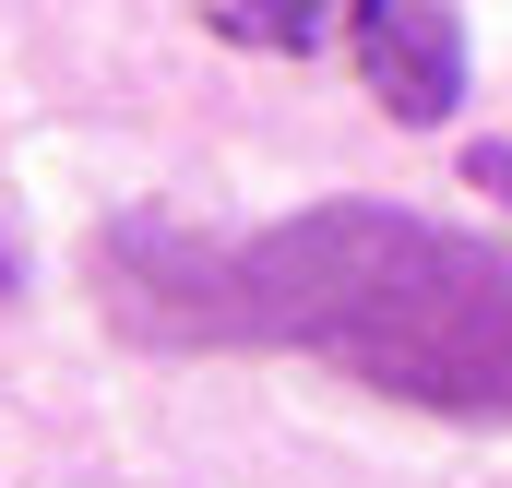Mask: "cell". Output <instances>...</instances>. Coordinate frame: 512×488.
Returning <instances> with one entry per match:
<instances>
[{
	"label": "cell",
	"mask_w": 512,
	"mask_h": 488,
	"mask_svg": "<svg viewBox=\"0 0 512 488\" xmlns=\"http://www.w3.org/2000/svg\"><path fill=\"white\" fill-rule=\"evenodd\" d=\"M346 48H358V84L405 131L465 108V24H453V0H358L346 12Z\"/></svg>",
	"instance_id": "2"
},
{
	"label": "cell",
	"mask_w": 512,
	"mask_h": 488,
	"mask_svg": "<svg viewBox=\"0 0 512 488\" xmlns=\"http://www.w3.org/2000/svg\"><path fill=\"white\" fill-rule=\"evenodd\" d=\"M465 179H477V191H501V203H512V143H465Z\"/></svg>",
	"instance_id": "4"
},
{
	"label": "cell",
	"mask_w": 512,
	"mask_h": 488,
	"mask_svg": "<svg viewBox=\"0 0 512 488\" xmlns=\"http://www.w3.org/2000/svg\"><path fill=\"white\" fill-rule=\"evenodd\" d=\"M96 298L131 346H298L417 417L512 429V239H465L405 203H310L251 239L120 215Z\"/></svg>",
	"instance_id": "1"
},
{
	"label": "cell",
	"mask_w": 512,
	"mask_h": 488,
	"mask_svg": "<svg viewBox=\"0 0 512 488\" xmlns=\"http://www.w3.org/2000/svg\"><path fill=\"white\" fill-rule=\"evenodd\" d=\"M0 298H12V250H0Z\"/></svg>",
	"instance_id": "5"
},
{
	"label": "cell",
	"mask_w": 512,
	"mask_h": 488,
	"mask_svg": "<svg viewBox=\"0 0 512 488\" xmlns=\"http://www.w3.org/2000/svg\"><path fill=\"white\" fill-rule=\"evenodd\" d=\"M346 12H358V0H215V36H239L262 60H310Z\"/></svg>",
	"instance_id": "3"
}]
</instances>
